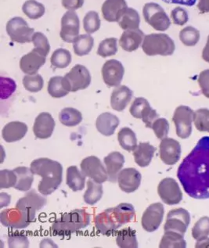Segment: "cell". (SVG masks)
<instances>
[{
    "label": "cell",
    "mask_w": 209,
    "mask_h": 248,
    "mask_svg": "<svg viewBox=\"0 0 209 248\" xmlns=\"http://www.w3.org/2000/svg\"><path fill=\"white\" fill-rule=\"evenodd\" d=\"M177 177L184 191L194 199L209 198V137L198 141L193 151L183 159Z\"/></svg>",
    "instance_id": "obj_1"
},
{
    "label": "cell",
    "mask_w": 209,
    "mask_h": 248,
    "mask_svg": "<svg viewBox=\"0 0 209 248\" xmlns=\"http://www.w3.org/2000/svg\"><path fill=\"white\" fill-rule=\"evenodd\" d=\"M30 169L34 175L42 177L38 190L43 196L52 194L62 183L63 167L58 161L41 157L31 163Z\"/></svg>",
    "instance_id": "obj_2"
},
{
    "label": "cell",
    "mask_w": 209,
    "mask_h": 248,
    "mask_svg": "<svg viewBox=\"0 0 209 248\" xmlns=\"http://www.w3.org/2000/svg\"><path fill=\"white\" fill-rule=\"evenodd\" d=\"M134 217L135 209L132 204L119 203L96 216V228L103 235L110 236L120 227L131 222Z\"/></svg>",
    "instance_id": "obj_3"
},
{
    "label": "cell",
    "mask_w": 209,
    "mask_h": 248,
    "mask_svg": "<svg viewBox=\"0 0 209 248\" xmlns=\"http://www.w3.org/2000/svg\"><path fill=\"white\" fill-rule=\"evenodd\" d=\"M90 223V214L85 209H75L55 220L50 230L57 236H67L87 227Z\"/></svg>",
    "instance_id": "obj_4"
},
{
    "label": "cell",
    "mask_w": 209,
    "mask_h": 248,
    "mask_svg": "<svg viewBox=\"0 0 209 248\" xmlns=\"http://www.w3.org/2000/svg\"><path fill=\"white\" fill-rule=\"evenodd\" d=\"M142 49L147 56H171L176 49L174 41L163 33L146 35L142 44Z\"/></svg>",
    "instance_id": "obj_5"
},
{
    "label": "cell",
    "mask_w": 209,
    "mask_h": 248,
    "mask_svg": "<svg viewBox=\"0 0 209 248\" xmlns=\"http://www.w3.org/2000/svg\"><path fill=\"white\" fill-rule=\"evenodd\" d=\"M36 212L30 208H16L5 209L0 214L2 226L13 229L26 228L35 220Z\"/></svg>",
    "instance_id": "obj_6"
},
{
    "label": "cell",
    "mask_w": 209,
    "mask_h": 248,
    "mask_svg": "<svg viewBox=\"0 0 209 248\" xmlns=\"http://www.w3.org/2000/svg\"><path fill=\"white\" fill-rule=\"evenodd\" d=\"M143 15L145 21L155 30L164 31L170 27V19L164 9L158 3H146L143 8Z\"/></svg>",
    "instance_id": "obj_7"
},
{
    "label": "cell",
    "mask_w": 209,
    "mask_h": 248,
    "mask_svg": "<svg viewBox=\"0 0 209 248\" xmlns=\"http://www.w3.org/2000/svg\"><path fill=\"white\" fill-rule=\"evenodd\" d=\"M6 32L15 43H29L32 42L35 29L30 28L26 20L20 16H15L6 24Z\"/></svg>",
    "instance_id": "obj_8"
},
{
    "label": "cell",
    "mask_w": 209,
    "mask_h": 248,
    "mask_svg": "<svg viewBox=\"0 0 209 248\" xmlns=\"http://www.w3.org/2000/svg\"><path fill=\"white\" fill-rule=\"evenodd\" d=\"M193 116L194 111L189 107L181 105L175 110L173 121L176 126L177 135L179 138L185 140L191 137Z\"/></svg>",
    "instance_id": "obj_9"
},
{
    "label": "cell",
    "mask_w": 209,
    "mask_h": 248,
    "mask_svg": "<svg viewBox=\"0 0 209 248\" xmlns=\"http://www.w3.org/2000/svg\"><path fill=\"white\" fill-rule=\"evenodd\" d=\"M129 112L133 118L142 119L146 128H151L154 122L159 118V114L150 107L148 100L144 97L135 99L130 107Z\"/></svg>",
    "instance_id": "obj_10"
},
{
    "label": "cell",
    "mask_w": 209,
    "mask_h": 248,
    "mask_svg": "<svg viewBox=\"0 0 209 248\" xmlns=\"http://www.w3.org/2000/svg\"><path fill=\"white\" fill-rule=\"evenodd\" d=\"M80 21L74 10H67L61 18L60 36L65 43H74L80 36Z\"/></svg>",
    "instance_id": "obj_11"
},
{
    "label": "cell",
    "mask_w": 209,
    "mask_h": 248,
    "mask_svg": "<svg viewBox=\"0 0 209 248\" xmlns=\"http://www.w3.org/2000/svg\"><path fill=\"white\" fill-rule=\"evenodd\" d=\"M158 193L161 199L168 205H175L183 200V193L179 184L173 178H164L158 186Z\"/></svg>",
    "instance_id": "obj_12"
},
{
    "label": "cell",
    "mask_w": 209,
    "mask_h": 248,
    "mask_svg": "<svg viewBox=\"0 0 209 248\" xmlns=\"http://www.w3.org/2000/svg\"><path fill=\"white\" fill-rule=\"evenodd\" d=\"M191 223V216L188 211L183 208L171 210L167 215L164 224V231H174L184 235Z\"/></svg>",
    "instance_id": "obj_13"
},
{
    "label": "cell",
    "mask_w": 209,
    "mask_h": 248,
    "mask_svg": "<svg viewBox=\"0 0 209 248\" xmlns=\"http://www.w3.org/2000/svg\"><path fill=\"white\" fill-rule=\"evenodd\" d=\"M81 172L97 183H104L108 179V171L101 161L96 156L85 157L81 161Z\"/></svg>",
    "instance_id": "obj_14"
},
{
    "label": "cell",
    "mask_w": 209,
    "mask_h": 248,
    "mask_svg": "<svg viewBox=\"0 0 209 248\" xmlns=\"http://www.w3.org/2000/svg\"><path fill=\"white\" fill-rule=\"evenodd\" d=\"M48 54L45 51L38 48L21 57L20 61V68L26 75H35L41 67L45 64Z\"/></svg>",
    "instance_id": "obj_15"
},
{
    "label": "cell",
    "mask_w": 209,
    "mask_h": 248,
    "mask_svg": "<svg viewBox=\"0 0 209 248\" xmlns=\"http://www.w3.org/2000/svg\"><path fill=\"white\" fill-rule=\"evenodd\" d=\"M164 208L161 203H154L145 210L141 218L142 227L145 231L152 232L161 226L164 218Z\"/></svg>",
    "instance_id": "obj_16"
},
{
    "label": "cell",
    "mask_w": 209,
    "mask_h": 248,
    "mask_svg": "<svg viewBox=\"0 0 209 248\" xmlns=\"http://www.w3.org/2000/svg\"><path fill=\"white\" fill-rule=\"evenodd\" d=\"M71 87V92L85 90L91 83V75L89 70L81 64H77L71 68L64 76Z\"/></svg>",
    "instance_id": "obj_17"
},
{
    "label": "cell",
    "mask_w": 209,
    "mask_h": 248,
    "mask_svg": "<svg viewBox=\"0 0 209 248\" xmlns=\"http://www.w3.org/2000/svg\"><path fill=\"white\" fill-rule=\"evenodd\" d=\"M102 77L104 83L109 87L119 86L124 77L125 68L117 60L106 61L102 67Z\"/></svg>",
    "instance_id": "obj_18"
},
{
    "label": "cell",
    "mask_w": 209,
    "mask_h": 248,
    "mask_svg": "<svg viewBox=\"0 0 209 248\" xmlns=\"http://www.w3.org/2000/svg\"><path fill=\"white\" fill-rule=\"evenodd\" d=\"M160 158L167 165H174L181 157V145L174 139L164 138L161 140L159 147Z\"/></svg>",
    "instance_id": "obj_19"
},
{
    "label": "cell",
    "mask_w": 209,
    "mask_h": 248,
    "mask_svg": "<svg viewBox=\"0 0 209 248\" xmlns=\"http://www.w3.org/2000/svg\"><path fill=\"white\" fill-rule=\"evenodd\" d=\"M141 174L134 168L122 169L118 175V186L125 193H131L140 187Z\"/></svg>",
    "instance_id": "obj_20"
},
{
    "label": "cell",
    "mask_w": 209,
    "mask_h": 248,
    "mask_svg": "<svg viewBox=\"0 0 209 248\" xmlns=\"http://www.w3.org/2000/svg\"><path fill=\"white\" fill-rule=\"evenodd\" d=\"M55 125L56 124L53 116L48 112H43L35 118L33 125V132L36 138L47 140L50 138L53 135Z\"/></svg>",
    "instance_id": "obj_21"
},
{
    "label": "cell",
    "mask_w": 209,
    "mask_h": 248,
    "mask_svg": "<svg viewBox=\"0 0 209 248\" xmlns=\"http://www.w3.org/2000/svg\"><path fill=\"white\" fill-rule=\"evenodd\" d=\"M128 8L126 0H106L102 6V15L108 22H118Z\"/></svg>",
    "instance_id": "obj_22"
},
{
    "label": "cell",
    "mask_w": 209,
    "mask_h": 248,
    "mask_svg": "<svg viewBox=\"0 0 209 248\" xmlns=\"http://www.w3.org/2000/svg\"><path fill=\"white\" fill-rule=\"evenodd\" d=\"M145 34L140 29L126 30L119 39V46L126 52H133L142 45Z\"/></svg>",
    "instance_id": "obj_23"
},
{
    "label": "cell",
    "mask_w": 209,
    "mask_h": 248,
    "mask_svg": "<svg viewBox=\"0 0 209 248\" xmlns=\"http://www.w3.org/2000/svg\"><path fill=\"white\" fill-rule=\"evenodd\" d=\"M133 96V92L126 86H119L113 90L111 96V106L113 110L121 112L126 109Z\"/></svg>",
    "instance_id": "obj_24"
},
{
    "label": "cell",
    "mask_w": 209,
    "mask_h": 248,
    "mask_svg": "<svg viewBox=\"0 0 209 248\" xmlns=\"http://www.w3.org/2000/svg\"><path fill=\"white\" fill-rule=\"evenodd\" d=\"M104 164L108 171V179L111 183H115L118 180V175L125 164V157L118 151L110 153L104 157Z\"/></svg>",
    "instance_id": "obj_25"
},
{
    "label": "cell",
    "mask_w": 209,
    "mask_h": 248,
    "mask_svg": "<svg viewBox=\"0 0 209 248\" xmlns=\"http://www.w3.org/2000/svg\"><path fill=\"white\" fill-rule=\"evenodd\" d=\"M119 124L118 117L110 112H105L98 116L96 122V127L100 134L105 137H111L114 134Z\"/></svg>",
    "instance_id": "obj_26"
},
{
    "label": "cell",
    "mask_w": 209,
    "mask_h": 248,
    "mask_svg": "<svg viewBox=\"0 0 209 248\" xmlns=\"http://www.w3.org/2000/svg\"><path fill=\"white\" fill-rule=\"evenodd\" d=\"M29 130L28 125L21 122H11L2 128V138L6 142H14L21 140L26 136Z\"/></svg>",
    "instance_id": "obj_27"
},
{
    "label": "cell",
    "mask_w": 209,
    "mask_h": 248,
    "mask_svg": "<svg viewBox=\"0 0 209 248\" xmlns=\"http://www.w3.org/2000/svg\"><path fill=\"white\" fill-rule=\"evenodd\" d=\"M47 198L43 194H39L35 189L31 190L26 193L25 197L20 198L16 202V208H30V209L37 212L42 209L47 204Z\"/></svg>",
    "instance_id": "obj_28"
},
{
    "label": "cell",
    "mask_w": 209,
    "mask_h": 248,
    "mask_svg": "<svg viewBox=\"0 0 209 248\" xmlns=\"http://www.w3.org/2000/svg\"><path fill=\"white\" fill-rule=\"evenodd\" d=\"M156 148L150 142H140L133 151L135 162L141 168L147 167L152 161Z\"/></svg>",
    "instance_id": "obj_29"
},
{
    "label": "cell",
    "mask_w": 209,
    "mask_h": 248,
    "mask_svg": "<svg viewBox=\"0 0 209 248\" xmlns=\"http://www.w3.org/2000/svg\"><path fill=\"white\" fill-rule=\"evenodd\" d=\"M47 90L52 97L62 98L69 93L71 87L64 77L54 76L49 79Z\"/></svg>",
    "instance_id": "obj_30"
},
{
    "label": "cell",
    "mask_w": 209,
    "mask_h": 248,
    "mask_svg": "<svg viewBox=\"0 0 209 248\" xmlns=\"http://www.w3.org/2000/svg\"><path fill=\"white\" fill-rule=\"evenodd\" d=\"M85 175L80 171L77 166H70L67 168L66 173V183L71 190L74 192L80 191L85 188Z\"/></svg>",
    "instance_id": "obj_31"
},
{
    "label": "cell",
    "mask_w": 209,
    "mask_h": 248,
    "mask_svg": "<svg viewBox=\"0 0 209 248\" xmlns=\"http://www.w3.org/2000/svg\"><path fill=\"white\" fill-rule=\"evenodd\" d=\"M14 171L17 176V181L15 186V189L23 192L29 190L32 188L33 181H34V174L31 169L20 166L14 169Z\"/></svg>",
    "instance_id": "obj_32"
},
{
    "label": "cell",
    "mask_w": 209,
    "mask_h": 248,
    "mask_svg": "<svg viewBox=\"0 0 209 248\" xmlns=\"http://www.w3.org/2000/svg\"><path fill=\"white\" fill-rule=\"evenodd\" d=\"M186 247L187 242L184 240V235L174 231H164L159 244L160 248H185Z\"/></svg>",
    "instance_id": "obj_33"
},
{
    "label": "cell",
    "mask_w": 209,
    "mask_h": 248,
    "mask_svg": "<svg viewBox=\"0 0 209 248\" xmlns=\"http://www.w3.org/2000/svg\"><path fill=\"white\" fill-rule=\"evenodd\" d=\"M116 244L121 248H137L138 241L136 238V231L130 227L120 230L117 233Z\"/></svg>",
    "instance_id": "obj_34"
},
{
    "label": "cell",
    "mask_w": 209,
    "mask_h": 248,
    "mask_svg": "<svg viewBox=\"0 0 209 248\" xmlns=\"http://www.w3.org/2000/svg\"><path fill=\"white\" fill-rule=\"evenodd\" d=\"M118 140L120 146L126 151H134L137 147V139L135 132L128 128H122L118 133Z\"/></svg>",
    "instance_id": "obj_35"
},
{
    "label": "cell",
    "mask_w": 209,
    "mask_h": 248,
    "mask_svg": "<svg viewBox=\"0 0 209 248\" xmlns=\"http://www.w3.org/2000/svg\"><path fill=\"white\" fill-rule=\"evenodd\" d=\"M61 124L67 127H75L82 121V114L80 110L73 108H65L59 114Z\"/></svg>",
    "instance_id": "obj_36"
},
{
    "label": "cell",
    "mask_w": 209,
    "mask_h": 248,
    "mask_svg": "<svg viewBox=\"0 0 209 248\" xmlns=\"http://www.w3.org/2000/svg\"><path fill=\"white\" fill-rule=\"evenodd\" d=\"M103 186L100 183H96L93 179L87 182V189L84 193L83 198L85 203L90 205H94L100 202L103 197Z\"/></svg>",
    "instance_id": "obj_37"
},
{
    "label": "cell",
    "mask_w": 209,
    "mask_h": 248,
    "mask_svg": "<svg viewBox=\"0 0 209 248\" xmlns=\"http://www.w3.org/2000/svg\"><path fill=\"white\" fill-rule=\"evenodd\" d=\"M94 46V39L90 34L80 35L73 43V49L79 57L88 55Z\"/></svg>",
    "instance_id": "obj_38"
},
{
    "label": "cell",
    "mask_w": 209,
    "mask_h": 248,
    "mask_svg": "<svg viewBox=\"0 0 209 248\" xmlns=\"http://www.w3.org/2000/svg\"><path fill=\"white\" fill-rule=\"evenodd\" d=\"M118 23L119 26L125 31L138 29L140 24V16L135 9L128 8Z\"/></svg>",
    "instance_id": "obj_39"
},
{
    "label": "cell",
    "mask_w": 209,
    "mask_h": 248,
    "mask_svg": "<svg viewBox=\"0 0 209 248\" xmlns=\"http://www.w3.org/2000/svg\"><path fill=\"white\" fill-rule=\"evenodd\" d=\"M22 11L29 19L38 20L45 15L46 8L44 5L36 0H27L23 4Z\"/></svg>",
    "instance_id": "obj_40"
},
{
    "label": "cell",
    "mask_w": 209,
    "mask_h": 248,
    "mask_svg": "<svg viewBox=\"0 0 209 248\" xmlns=\"http://www.w3.org/2000/svg\"><path fill=\"white\" fill-rule=\"evenodd\" d=\"M72 57L69 51L61 48L56 49L51 56V64L55 68L63 69L69 66Z\"/></svg>",
    "instance_id": "obj_41"
},
{
    "label": "cell",
    "mask_w": 209,
    "mask_h": 248,
    "mask_svg": "<svg viewBox=\"0 0 209 248\" xmlns=\"http://www.w3.org/2000/svg\"><path fill=\"white\" fill-rule=\"evenodd\" d=\"M179 39L183 45L194 46L200 40L199 31L193 27H186L179 32Z\"/></svg>",
    "instance_id": "obj_42"
},
{
    "label": "cell",
    "mask_w": 209,
    "mask_h": 248,
    "mask_svg": "<svg viewBox=\"0 0 209 248\" xmlns=\"http://www.w3.org/2000/svg\"><path fill=\"white\" fill-rule=\"evenodd\" d=\"M100 25H101V21L97 12L92 10L88 12L84 16V30L87 34H93L97 31L100 29Z\"/></svg>",
    "instance_id": "obj_43"
},
{
    "label": "cell",
    "mask_w": 209,
    "mask_h": 248,
    "mask_svg": "<svg viewBox=\"0 0 209 248\" xmlns=\"http://www.w3.org/2000/svg\"><path fill=\"white\" fill-rule=\"evenodd\" d=\"M23 86L31 93H38L43 90L44 86L43 78L39 74L28 75L23 78Z\"/></svg>",
    "instance_id": "obj_44"
},
{
    "label": "cell",
    "mask_w": 209,
    "mask_h": 248,
    "mask_svg": "<svg viewBox=\"0 0 209 248\" xmlns=\"http://www.w3.org/2000/svg\"><path fill=\"white\" fill-rule=\"evenodd\" d=\"M117 42L118 40L116 38H108V39H104L98 46V55L104 58L115 55L118 52Z\"/></svg>",
    "instance_id": "obj_45"
},
{
    "label": "cell",
    "mask_w": 209,
    "mask_h": 248,
    "mask_svg": "<svg viewBox=\"0 0 209 248\" xmlns=\"http://www.w3.org/2000/svg\"><path fill=\"white\" fill-rule=\"evenodd\" d=\"M193 122L197 130L200 132H209V110L207 108H201L194 112Z\"/></svg>",
    "instance_id": "obj_46"
},
{
    "label": "cell",
    "mask_w": 209,
    "mask_h": 248,
    "mask_svg": "<svg viewBox=\"0 0 209 248\" xmlns=\"http://www.w3.org/2000/svg\"><path fill=\"white\" fill-rule=\"evenodd\" d=\"M209 235V218L204 216L194 224L192 229V236L195 240L205 238Z\"/></svg>",
    "instance_id": "obj_47"
},
{
    "label": "cell",
    "mask_w": 209,
    "mask_h": 248,
    "mask_svg": "<svg viewBox=\"0 0 209 248\" xmlns=\"http://www.w3.org/2000/svg\"><path fill=\"white\" fill-rule=\"evenodd\" d=\"M16 181L17 176L14 170L3 169L0 171V189L15 187Z\"/></svg>",
    "instance_id": "obj_48"
},
{
    "label": "cell",
    "mask_w": 209,
    "mask_h": 248,
    "mask_svg": "<svg viewBox=\"0 0 209 248\" xmlns=\"http://www.w3.org/2000/svg\"><path fill=\"white\" fill-rule=\"evenodd\" d=\"M153 131L155 132L157 138L159 140H163L166 138L169 132V123L165 118H158L153 123Z\"/></svg>",
    "instance_id": "obj_49"
},
{
    "label": "cell",
    "mask_w": 209,
    "mask_h": 248,
    "mask_svg": "<svg viewBox=\"0 0 209 248\" xmlns=\"http://www.w3.org/2000/svg\"><path fill=\"white\" fill-rule=\"evenodd\" d=\"M8 244L10 248H27L29 247V240L25 234L15 232L9 235Z\"/></svg>",
    "instance_id": "obj_50"
},
{
    "label": "cell",
    "mask_w": 209,
    "mask_h": 248,
    "mask_svg": "<svg viewBox=\"0 0 209 248\" xmlns=\"http://www.w3.org/2000/svg\"><path fill=\"white\" fill-rule=\"evenodd\" d=\"M16 84L14 80L9 78L1 77V99H7L15 93Z\"/></svg>",
    "instance_id": "obj_51"
},
{
    "label": "cell",
    "mask_w": 209,
    "mask_h": 248,
    "mask_svg": "<svg viewBox=\"0 0 209 248\" xmlns=\"http://www.w3.org/2000/svg\"><path fill=\"white\" fill-rule=\"evenodd\" d=\"M171 18L175 25L183 26L189 20V16L186 10L178 6L171 13Z\"/></svg>",
    "instance_id": "obj_52"
},
{
    "label": "cell",
    "mask_w": 209,
    "mask_h": 248,
    "mask_svg": "<svg viewBox=\"0 0 209 248\" xmlns=\"http://www.w3.org/2000/svg\"><path fill=\"white\" fill-rule=\"evenodd\" d=\"M32 43L34 46L38 49L45 51L47 54H49L50 51V46L49 41L44 34L42 32H35L32 36Z\"/></svg>",
    "instance_id": "obj_53"
},
{
    "label": "cell",
    "mask_w": 209,
    "mask_h": 248,
    "mask_svg": "<svg viewBox=\"0 0 209 248\" xmlns=\"http://www.w3.org/2000/svg\"><path fill=\"white\" fill-rule=\"evenodd\" d=\"M197 81L204 96L209 99V69L201 71Z\"/></svg>",
    "instance_id": "obj_54"
},
{
    "label": "cell",
    "mask_w": 209,
    "mask_h": 248,
    "mask_svg": "<svg viewBox=\"0 0 209 248\" xmlns=\"http://www.w3.org/2000/svg\"><path fill=\"white\" fill-rule=\"evenodd\" d=\"M85 0H61V4L67 10H75L83 6Z\"/></svg>",
    "instance_id": "obj_55"
},
{
    "label": "cell",
    "mask_w": 209,
    "mask_h": 248,
    "mask_svg": "<svg viewBox=\"0 0 209 248\" xmlns=\"http://www.w3.org/2000/svg\"><path fill=\"white\" fill-rule=\"evenodd\" d=\"M162 1L171 4H179L187 6H192L196 3V0H162Z\"/></svg>",
    "instance_id": "obj_56"
},
{
    "label": "cell",
    "mask_w": 209,
    "mask_h": 248,
    "mask_svg": "<svg viewBox=\"0 0 209 248\" xmlns=\"http://www.w3.org/2000/svg\"><path fill=\"white\" fill-rule=\"evenodd\" d=\"M197 8L202 14L209 13V0H199Z\"/></svg>",
    "instance_id": "obj_57"
},
{
    "label": "cell",
    "mask_w": 209,
    "mask_h": 248,
    "mask_svg": "<svg viewBox=\"0 0 209 248\" xmlns=\"http://www.w3.org/2000/svg\"><path fill=\"white\" fill-rule=\"evenodd\" d=\"M0 198H1V205H0V208H3V207L9 205V203H10V196L8 195V193H1Z\"/></svg>",
    "instance_id": "obj_58"
},
{
    "label": "cell",
    "mask_w": 209,
    "mask_h": 248,
    "mask_svg": "<svg viewBox=\"0 0 209 248\" xmlns=\"http://www.w3.org/2000/svg\"><path fill=\"white\" fill-rule=\"evenodd\" d=\"M195 248H209V237H205V238L201 239V240H197V242L195 244Z\"/></svg>",
    "instance_id": "obj_59"
},
{
    "label": "cell",
    "mask_w": 209,
    "mask_h": 248,
    "mask_svg": "<svg viewBox=\"0 0 209 248\" xmlns=\"http://www.w3.org/2000/svg\"><path fill=\"white\" fill-rule=\"evenodd\" d=\"M202 58H203L204 61L209 63V35L208 37L206 45H205V48L202 51Z\"/></svg>",
    "instance_id": "obj_60"
}]
</instances>
